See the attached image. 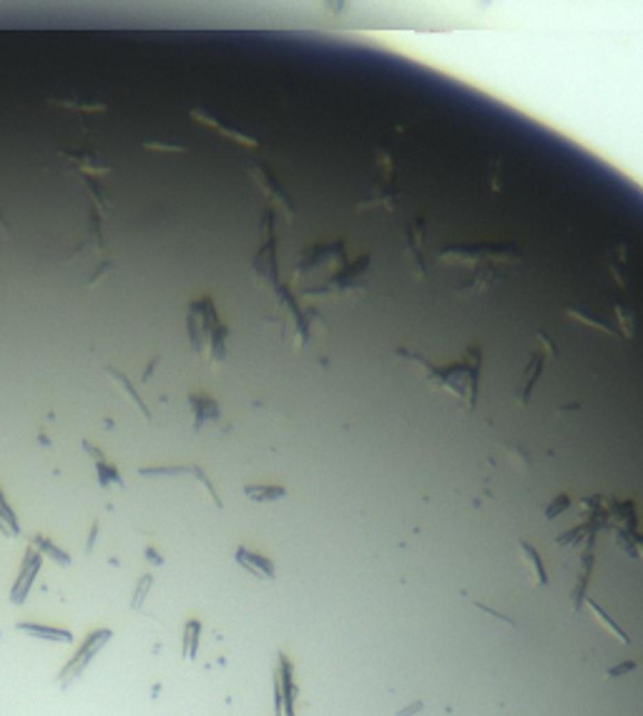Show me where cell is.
<instances>
[{
	"label": "cell",
	"instance_id": "4",
	"mask_svg": "<svg viewBox=\"0 0 643 716\" xmlns=\"http://www.w3.org/2000/svg\"><path fill=\"white\" fill-rule=\"evenodd\" d=\"M237 561L244 566L246 570H251L254 576L259 578H274V566H271L267 558L257 556V553H249V550H237Z\"/></svg>",
	"mask_w": 643,
	"mask_h": 716
},
{
	"label": "cell",
	"instance_id": "2",
	"mask_svg": "<svg viewBox=\"0 0 643 716\" xmlns=\"http://www.w3.org/2000/svg\"><path fill=\"white\" fill-rule=\"evenodd\" d=\"M38 568H40V558L35 556V550H28L26 563H23L20 576L13 586V593H10V601L13 603L26 601V596H28V591H31V583H33V578H35V573H38Z\"/></svg>",
	"mask_w": 643,
	"mask_h": 716
},
{
	"label": "cell",
	"instance_id": "6",
	"mask_svg": "<svg viewBox=\"0 0 643 716\" xmlns=\"http://www.w3.org/2000/svg\"><path fill=\"white\" fill-rule=\"evenodd\" d=\"M521 553H523V558L527 561V566H530V570H533V576H535V583L538 586H546V570H543V566H541V556H538V550H533L527 543H521Z\"/></svg>",
	"mask_w": 643,
	"mask_h": 716
},
{
	"label": "cell",
	"instance_id": "9",
	"mask_svg": "<svg viewBox=\"0 0 643 716\" xmlns=\"http://www.w3.org/2000/svg\"><path fill=\"white\" fill-rule=\"evenodd\" d=\"M35 543H38V548H40V550H45V553H48V556H51V558H56V561H61V563H71V558L65 556L63 550H58V548H56V545H53V543H48V540H45V538H38V540H35Z\"/></svg>",
	"mask_w": 643,
	"mask_h": 716
},
{
	"label": "cell",
	"instance_id": "12",
	"mask_svg": "<svg viewBox=\"0 0 643 716\" xmlns=\"http://www.w3.org/2000/svg\"><path fill=\"white\" fill-rule=\"evenodd\" d=\"M420 709H422V703H412V706H407V709L405 711H399V714L397 716H410V714H415V711H420Z\"/></svg>",
	"mask_w": 643,
	"mask_h": 716
},
{
	"label": "cell",
	"instance_id": "11",
	"mask_svg": "<svg viewBox=\"0 0 643 716\" xmlns=\"http://www.w3.org/2000/svg\"><path fill=\"white\" fill-rule=\"evenodd\" d=\"M633 669H636V664H633V661H626L624 666H618V669H611V671L605 674V676H624V674L633 671Z\"/></svg>",
	"mask_w": 643,
	"mask_h": 716
},
{
	"label": "cell",
	"instance_id": "3",
	"mask_svg": "<svg viewBox=\"0 0 643 716\" xmlns=\"http://www.w3.org/2000/svg\"><path fill=\"white\" fill-rule=\"evenodd\" d=\"M20 631L33 636V639H45V641H63V644H71L73 633L63 631V628H53V626H43V623H20Z\"/></svg>",
	"mask_w": 643,
	"mask_h": 716
},
{
	"label": "cell",
	"instance_id": "5",
	"mask_svg": "<svg viewBox=\"0 0 643 716\" xmlns=\"http://www.w3.org/2000/svg\"><path fill=\"white\" fill-rule=\"evenodd\" d=\"M199 639H201V623L199 621H189L186 628H184V656H186L189 661L196 659Z\"/></svg>",
	"mask_w": 643,
	"mask_h": 716
},
{
	"label": "cell",
	"instance_id": "7",
	"mask_svg": "<svg viewBox=\"0 0 643 716\" xmlns=\"http://www.w3.org/2000/svg\"><path fill=\"white\" fill-rule=\"evenodd\" d=\"M591 614H593V616H596V618H598V621H601V623H603V626H605V631H611V633H613V636H616V639H618V641H621V644H628V636H626V633H624V631H621V628H618V626H616V623H613V621H611V618H608V616H605V614H603V608H601V606H598V603H591Z\"/></svg>",
	"mask_w": 643,
	"mask_h": 716
},
{
	"label": "cell",
	"instance_id": "10",
	"mask_svg": "<svg viewBox=\"0 0 643 716\" xmlns=\"http://www.w3.org/2000/svg\"><path fill=\"white\" fill-rule=\"evenodd\" d=\"M148 589H151V576H143V581H141V586L136 589V596H134V608H138L143 603V598H146V593H148Z\"/></svg>",
	"mask_w": 643,
	"mask_h": 716
},
{
	"label": "cell",
	"instance_id": "8",
	"mask_svg": "<svg viewBox=\"0 0 643 716\" xmlns=\"http://www.w3.org/2000/svg\"><path fill=\"white\" fill-rule=\"evenodd\" d=\"M246 495L254 500H274L282 498L284 490L282 488H246Z\"/></svg>",
	"mask_w": 643,
	"mask_h": 716
},
{
	"label": "cell",
	"instance_id": "1",
	"mask_svg": "<svg viewBox=\"0 0 643 716\" xmlns=\"http://www.w3.org/2000/svg\"><path fill=\"white\" fill-rule=\"evenodd\" d=\"M109 639H111V631L109 628H98V631H93L88 636V639L81 644V648H78V653L73 656L68 664H65V669L58 674V681H61V686H71L73 681H76L81 674L86 671V666H88V661L96 656L98 651H101L106 644H109Z\"/></svg>",
	"mask_w": 643,
	"mask_h": 716
}]
</instances>
